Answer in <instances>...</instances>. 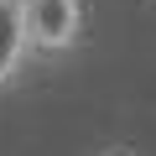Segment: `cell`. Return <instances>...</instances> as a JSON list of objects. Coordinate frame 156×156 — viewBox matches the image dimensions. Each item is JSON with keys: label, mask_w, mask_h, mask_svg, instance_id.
I'll list each match as a JSON object with an SVG mask.
<instances>
[{"label": "cell", "mask_w": 156, "mask_h": 156, "mask_svg": "<svg viewBox=\"0 0 156 156\" xmlns=\"http://www.w3.org/2000/svg\"><path fill=\"white\" fill-rule=\"evenodd\" d=\"M16 11H21L31 62L62 68L83 52V37H89V5L83 0H16Z\"/></svg>", "instance_id": "6da1fadb"}, {"label": "cell", "mask_w": 156, "mask_h": 156, "mask_svg": "<svg viewBox=\"0 0 156 156\" xmlns=\"http://www.w3.org/2000/svg\"><path fill=\"white\" fill-rule=\"evenodd\" d=\"M31 73V52H26V31H21V11L16 0H0V94H16Z\"/></svg>", "instance_id": "7a4b0ae2"}, {"label": "cell", "mask_w": 156, "mask_h": 156, "mask_svg": "<svg viewBox=\"0 0 156 156\" xmlns=\"http://www.w3.org/2000/svg\"><path fill=\"white\" fill-rule=\"evenodd\" d=\"M99 156H140V151H130V146H104Z\"/></svg>", "instance_id": "3957f363"}]
</instances>
